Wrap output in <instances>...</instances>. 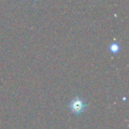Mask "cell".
Masks as SVG:
<instances>
[{
    "label": "cell",
    "instance_id": "7a4b0ae2",
    "mask_svg": "<svg viewBox=\"0 0 129 129\" xmlns=\"http://www.w3.org/2000/svg\"><path fill=\"white\" fill-rule=\"evenodd\" d=\"M119 44L118 42H112V44L109 46V49H110V51L112 53H118L119 51Z\"/></svg>",
    "mask_w": 129,
    "mask_h": 129
},
{
    "label": "cell",
    "instance_id": "6da1fadb",
    "mask_svg": "<svg viewBox=\"0 0 129 129\" xmlns=\"http://www.w3.org/2000/svg\"><path fill=\"white\" fill-rule=\"evenodd\" d=\"M85 108H86V105H85L84 101L80 99V98L74 99L70 104L71 111L72 112H74V113H81L85 110Z\"/></svg>",
    "mask_w": 129,
    "mask_h": 129
}]
</instances>
